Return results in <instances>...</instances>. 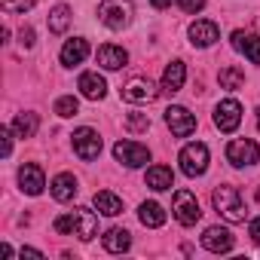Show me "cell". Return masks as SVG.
<instances>
[{
  "label": "cell",
  "mask_w": 260,
  "mask_h": 260,
  "mask_svg": "<svg viewBox=\"0 0 260 260\" xmlns=\"http://www.w3.org/2000/svg\"><path fill=\"white\" fill-rule=\"evenodd\" d=\"M239 122H242V104L236 98H226V101H220L214 107V125L220 128V132H226V135L236 132Z\"/></svg>",
  "instance_id": "cell-9"
},
{
  "label": "cell",
  "mask_w": 260,
  "mask_h": 260,
  "mask_svg": "<svg viewBox=\"0 0 260 260\" xmlns=\"http://www.w3.org/2000/svg\"><path fill=\"white\" fill-rule=\"evenodd\" d=\"M248 233H251V239H254V242L260 245V217H254V220H251V226H248Z\"/></svg>",
  "instance_id": "cell-34"
},
{
  "label": "cell",
  "mask_w": 260,
  "mask_h": 260,
  "mask_svg": "<svg viewBox=\"0 0 260 260\" xmlns=\"http://www.w3.org/2000/svg\"><path fill=\"white\" fill-rule=\"evenodd\" d=\"M132 16H135L132 0H101V7H98V22L107 25L110 31L128 28L132 25Z\"/></svg>",
  "instance_id": "cell-3"
},
{
  "label": "cell",
  "mask_w": 260,
  "mask_h": 260,
  "mask_svg": "<svg viewBox=\"0 0 260 260\" xmlns=\"http://www.w3.org/2000/svg\"><path fill=\"white\" fill-rule=\"evenodd\" d=\"M113 156L125 169H141V166L150 162V150L144 144H138V141H116L113 144Z\"/></svg>",
  "instance_id": "cell-7"
},
{
  "label": "cell",
  "mask_w": 260,
  "mask_h": 260,
  "mask_svg": "<svg viewBox=\"0 0 260 260\" xmlns=\"http://www.w3.org/2000/svg\"><path fill=\"white\" fill-rule=\"evenodd\" d=\"M19 184H22V190H25L28 196H40V193H43V187H46L43 169H40V166H34V162H25V166L19 169Z\"/></svg>",
  "instance_id": "cell-13"
},
{
  "label": "cell",
  "mask_w": 260,
  "mask_h": 260,
  "mask_svg": "<svg viewBox=\"0 0 260 260\" xmlns=\"http://www.w3.org/2000/svg\"><path fill=\"white\" fill-rule=\"evenodd\" d=\"M37 125H40L37 113H19V116L13 119V128H16L19 138H34V135H37Z\"/></svg>",
  "instance_id": "cell-25"
},
{
  "label": "cell",
  "mask_w": 260,
  "mask_h": 260,
  "mask_svg": "<svg viewBox=\"0 0 260 260\" xmlns=\"http://www.w3.org/2000/svg\"><path fill=\"white\" fill-rule=\"evenodd\" d=\"M257 128H260V107H257Z\"/></svg>",
  "instance_id": "cell-37"
},
{
  "label": "cell",
  "mask_w": 260,
  "mask_h": 260,
  "mask_svg": "<svg viewBox=\"0 0 260 260\" xmlns=\"http://www.w3.org/2000/svg\"><path fill=\"white\" fill-rule=\"evenodd\" d=\"M68 25H71V10H68V7H55V10L49 13V31H52V34H64Z\"/></svg>",
  "instance_id": "cell-26"
},
{
  "label": "cell",
  "mask_w": 260,
  "mask_h": 260,
  "mask_svg": "<svg viewBox=\"0 0 260 260\" xmlns=\"http://www.w3.org/2000/svg\"><path fill=\"white\" fill-rule=\"evenodd\" d=\"M104 251H110V254H122V251H128V245H132V236H128L125 230H119V226H113V230H107L104 233Z\"/></svg>",
  "instance_id": "cell-21"
},
{
  "label": "cell",
  "mask_w": 260,
  "mask_h": 260,
  "mask_svg": "<svg viewBox=\"0 0 260 260\" xmlns=\"http://www.w3.org/2000/svg\"><path fill=\"white\" fill-rule=\"evenodd\" d=\"M52 226H55V233H61V236H77V239L89 242V239H95V233H98V214L89 211V208H74V211L55 217Z\"/></svg>",
  "instance_id": "cell-1"
},
{
  "label": "cell",
  "mask_w": 260,
  "mask_h": 260,
  "mask_svg": "<svg viewBox=\"0 0 260 260\" xmlns=\"http://www.w3.org/2000/svg\"><path fill=\"white\" fill-rule=\"evenodd\" d=\"M138 217H141L144 226H153V230L166 223V211H162V205H156V202H144V205L138 208Z\"/></svg>",
  "instance_id": "cell-24"
},
{
  "label": "cell",
  "mask_w": 260,
  "mask_h": 260,
  "mask_svg": "<svg viewBox=\"0 0 260 260\" xmlns=\"http://www.w3.org/2000/svg\"><path fill=\"white\" fill-rule=\"evenodd\" d=\"M202 248L211 254H226V251H233V233L226 226H208L202 233Z\"/></svg>",
  "instance_id": "cell-12"
},
{
  "label": "cell",
  "mask_w": 260,
  "mask_h": 260,
  "mask_svg": "<svg viewBox=\"0 0 260 260\" xmlns=\"http://www.w3.org/2000/svg\"><path fill=\"white\" fill-rule=\"evenodd\" d=\"M166 122H169V128H172L175 138H187V135L196 132V116L187 107H178V104L166 110Z\"/></svg>",
  "instance_id": "cell-10"
},
{
  "label": "cell",
  "mask_w": 260,
  "mask_h": 260,
  "mask_svg": "<svg viewBox=\"0 0 260 260\" xmlns=\"http://www.w3.org/2000/svg\"><path fill=\"white\" fill-rule=\"evenodd\" d=\"M74 153H77L83 162L98 159V153H101V138H98L95 128H89V125L77 128V132H74Z\"/></svg>",
  "instance_id": "cell-8"
},
{
  "label": "cell",
  "mask_w": 260,
  "mask_h": 260,
  "mask_svg": "<svg viewBox=\"0 0 260 260\" xmlns=\"http://www.w3.org/2000/svg\"><path fill=\"white\" fill-rule=\"evenodd\" d=\"M19 254H22V257H43V254H40V251H37V248H22V251H19Z\"/></svg>",
  "instance_id": "cell-35"
},
{
  "label": "cell",
  "mask_w": 260,
  "mask_h": 260,
  "mask_svg": "<svg viewBox=\"0 0 260 260\" xmlns=\"http://www.w3.org/2000/svg\"><path fill=\"white\" fill-rule=\"evenodd\" d=\"M205 4H208V0H178V7H181L184 13H202Z\"/></svg>",
  "instance_id": "cell-31"
},
{
  "label": "cell",
  "mask_w": 260,
  "mask_h": 260,
  "mask_svg": "<svg viewBox=\"0 0 260 260\" xmlns=\"http://www.w3.org/2000/svg\"><path fill=\"white\" fill-rule=\"evenodd\" d=\"M150 4H153V7H156V10H166V7H169V4H172V0H150Z\"/></svg>",
  "instance_id": "cell-36"
},
{
  "label": "cell",
  "mask_w": 260,
  "mask_h": 260,
  "mask_svg": "<svg viewBox=\"0 0 260 260\" xmlns=\"http://www.w3.org/2000/svg\"><path fill=\"white\" fill-rule=\"evenodd\" d=\"M95 208L101 211V214H107V217H116V214H122V199L119 196H113L110 190H101V193H95Z\"/></svg>",
  "instance_id": "cell-23"
},
{
  "label": "cell",
  "mask_w": 260,
  "mask_h": 260,
  "mask_svg": "<svg viewBox=\"0 0 260 260\" xmlns=\"http://www.w3.org/2000/svg\"><path fill=\"white\" fill-rule=\"evenodd\" d=\"M211 202H214L217 214H220L223 220H230V223H242V220L248 217V208H245V199H242L239 187H230V184L217 187V190L211 193Z\"/></svg>",
  "instance_id": "cell-2"
},
{
  "label": "cell",
  "mask_w": 260,
  "mask_h": 260,
  "mask_svg": "<svg viewBox=\"0 0 260 260\" xmlns=\"http://www.w3.org/2000/svg\"><path fill=\"white\" fill-rule=\"evenodd\" d=\"M86 55H89V43H86L83 37H74V40H68V43L61 46V64H64V68L83 64Z\"/></svg>",
  "instance_id": "cell-18"
},
{
  "label": "cell",
  "mask_w": 260,
  "mask_h": 260,
  "mask_svg": "<svg viewBox=\"0 0 260 260\" xmlns=\"http://www.w3.org/2000/svg\"><path fill=\"white\" fill-rule=\"evenodd\" d=\"M95 58H98V64H101V68H107V71H119V68H122V64L128 61V52H125L122 46L104 43V46H98Z\"/></svg>",
  "instance_id": "cell-16"
},
{
  "label": "cell",
  "mask_w": 260,
  "mask_h": 260,
  "mask_svg": "<svg viewBox=\"0 0 260 260\" xmlns=\"http://www.w3.org/2000/svg\"><path fill=\"white\" fill-rule=\"evenodd\" d=\"M0 141H4L0 153H4V156H10V153H13V135H10V128H0Z\"/></svg>",
  "instance_id": "cell-32"
},
{
  "label": "cell",
  "mask_w": 260,
  "mask_h": 260,
  "mask_svg": "<svg viewBox=\"0 0 260 260\" xmlns=\"http://www.w3.org/2000/svg\"><path fill=\"white\" fill-rule=\"evenodd\" d=\"M49 190H52V196H55L58 202H71V199L77 196V190H80V187H77V178H74V175L61 172V175H55V178H52V187H49Z\"/></svg>",
  "instance_id": "cell-19"
},
{
  "label": "cell",
  "mask_w": 260,
  "mask_h": 260,
  "mask_svg": "<svg viewBox=\"0 0 260 260\" xmlns=\"http://www.w3.org/2000/svg\"><path fill=\"white\" fill-rule=\"evenodd\" d=\"M184 80H187V68H184V61H172V64L166 68V74H162V92H169V95L181 92Z\"/></svg>",
  "instance_id": "cell-20"
},
{
  "label": "cell",
  "mask_w": 260,
  "mask_h": 260,
  "mask_svg": "<svg viewBox=\"0 0 260 260\" xmlns=\"http://www.w3.org/2000/svg\"><path fill=\"white\" fill-rule=\"evenodd\" d=\"M217 83H220V89H239V86L245 83V74H242L239 68H223V71L217 74Z\"/></svg>",
  "instance_id": "cell-27"
},
{
  "label": "cell",
  "mask_w": 260,
  "mask_h": 260,
  "mask_svg": "<svg viewBox=\"0 0 260 260\" xmlns=\"http://www.w3.org/2000/svg\"><path fill=\"white\" fill-rule=\"evenodd\" d=\"M226 162H233L236 169H245V166H254L260 162V147L257 141L251 138H236L226 144Z\"/></svg>",
  "instance_id": "cell-5"
},
{
  "label": "cell",
  "mask_w": 260,
  "mask_h": 260,
  "mask_svg": "<svg viewBox=\"0 0 260 260\" xmlns=\"http://www.w3.org/2000/svg\"><path fill=\"white\" fill-rule=\"evenodd\" d=\"M77 110H80V104H77L74 95H61V98L55 101V113L64 116V119H68V116H77Z\"/></svg>",
  "instance_id": "cell-28"
},
{
  "label": "cell",
  "mask_w": 260,
  "mask_h": 260,
  "mask_svg": "<svg viewBox=\"0 0 260 260\" xmlns=\"http://www.w3.org/2000/svg\"><path fill=\"white\" fill-rule=\"evenodd\" d=\"M122 98H125V101H135V104L153 101V98H156V86H153L147 77H132V80L122 86Z\"/></svg>",
  "instance_id": "cell-11"
},
{
  "label": "cell",
  "mask_w": 260,
  "mask_h": 260,
  "mask_svg": "<svg viewBox=\"0 0 260 260\" xmlns=\"http://www.w3.org/2000/svg\"><path fill=\"white\" fill-rule=\"evenodd\" d=\"M34 4L37 0H0V7H4L7 13H28Z\"/></svg>",
  "instance_id": "cell-30"
},
{
  "label": "cell",
  "mask_w": 260,
  "mask_h": 260,
  "mask_svg": "<svg viewBox=\"0 0 260 260\" xmlns=\"http://www.w3.org/2000/svg\"><path fill=\"white\" fill-rule=\"evenodd\" d=\"M217 37H220V31H217V25H214V22H208V19H199V22H193V25H190V43H193V46H199V49L211 46Z\"/></svg>",
  "instance_id": "cell-15"
},
{
  "label": "cell",
  "mask_w": 260,
  "mask_h": 260,
  "mask_svg": "<svg viewBox=\"0 0 260 260\" xmlns=\"http://www.w3.org/2000/svg\"><path fill=\"white\" fill-rule=\"evenodd\" d=\"M125 125L132 128V132H147V128H150V116L147 113H128Z\"/></svg>",
  "instance_id": "cell-29"
},
{
  "label": "cell",
  "mask_w": 260,
  "mask_h": 260,
  "mask_svg": "<svg viewBox=\"0 0 260 260\" xmlns=\"http://www.w3.org/2000/svg\"><path fill=\"white\" fill-rule=\"evenodd\" d=\"M77 89H80V92H83V98H89V101H101V98L107 95V83H104V77H98L95 71L80 74Z\"/></svg>",
  "instance_id": "cell-14"
},
{
  "label": "cell",
  "mask_w": 260,
  "mask_h": 260,
  "mask_svg": "<svg viewBox=\"0 0 260 260\" xmlns=\"http://www.w3.org/2000/svg\"><path fill=\"white\" fill-rule=\"evenodd\" d=\"M172 184H175V175H172V169L169 166H153V169H147V187L150 190H172Z\"/></svg>",
  "instance_id": "cell-22"
},
{
  "label": "cell",
  "mask_w": 260,
  "mask_h": 260,
  "mask_svg": "<svg viewBox=\"0 0 260 260\" xmlns=\"http://www.w3.org/2000/svg\"><path fill=\"white\" fill-rule=\"evenodd\" d=\"M233 46L254 64H260V37L251 34V31H236L233 34Z\"/></svg>",
  "instance_id": "cell-17"
},
{
  "label": "cell",
  "mask_w": 260,
  "mask_h": 260,
  "mask_svg": "<svg viewBox=\"0 0 260 260\" xmlns=\"http://www.w3.org/2000/svg\"><path fill=\"white\" fill-rule=\"evenodd\" d=\"M178 162H181V172H184L187 178H199V175H205V169H208V147H205L202 141H193V144H187V147L181 150Z\"/></svg>",
  "instance_id": "cell-4"
},
{
  "label": "cell",
  "mask_w": 260,
  "mask_h": 260,
  "mask_svg": "<svg viewBox=\"0 0 260 260\" xmlns=\"http://www.w3.org/2000/svg\"><path fill=\"white\" fill-rule=\"evenodd\" d=\"M19 40H22L25 49H31V46H34V28H22V31H19Z\"/></svg>",
  "instance_id": "cell-33"
},
{
  "label": "cell",
  "mask_w": 260,
  "mask_h": 260,
  "mask_svg": "<svg viewBox=\"0 0 260 260\" xmlns=\"http://www.w3.org/2000/svg\"><path fill=\"white\" fill-rule=\"evenodd\" d=\"M172 211H175V217H178V223H181V226H193V223H199V217H202L199 199H196L190 190H178V193H175Z\"/></svg>",
  "instance_id": "cell-6"
}]
</instances>
